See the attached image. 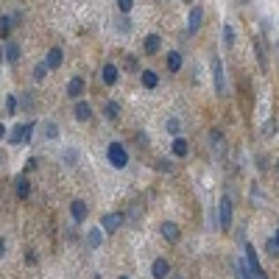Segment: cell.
<instances>
[{"label": "cell", "mask_w": 279, "mask_h": 279, "mask_svg": "<svg viewBox=\"0 0 279 279\" xmlns=\"http://www.w3.org/2000/svg\"><path fill=\"white\" fill-rule=\"evenodd\" d=\"M3 134H6V129H3V123H0V140H3Z\"/></svg>", "instance_id": "obj_35"}, {"label": "cell", "mask_w": 279, "mask_h": 279, "mask_svg": "<svg viewBox=\"0 0 279 279\" xmlns=\"http://www.w3.org/2000/svg\"><path fill=\"white\" fill-rule=\"evenodd\" d=\"M268 254H271V257H279V248H277V243H274V240H268Z\"/></svg>", "instance_id": "obj_32"}, {"label": "cell", "mask_w": 279, "mask_h": 279, "mask_svg": "<svg viewBox=\"0 0 279 279\" xmlns=\"http://www.w3.org/2000/svg\"><path fill=\"white\" fill-rule=\"evenodd\" d=\"M218 226L221 229H229L232 226V198L223 196L221 204H218Z\"/></svg>", "instance_id": "obj_3"}, {"label": "cell", "mask_w": 279, "mask_h": 279, "mask_svg": "<svg viewBox=\"0 0 279 279\" xmlns=\"http://www.w3.org/2000/svg\"><path fill=\"white\" fill-rule=\"evenodd\" d=\"M159 48H162V39H159V33H148V36H145V50H148V53H156Z\"/></svg>", "instance_id": "obj_20"}, {"label": "cell", "mask_w": 279, "mask_h": 279, "mask_svg": "<svg viewBox=\"0 0 279 279\" xmlns=\"http://www.w3.org/2000/svg\"><path fill=\"white\" fill-rule=\"evenodd\" d=\"M6 254V240H3V237H0V257Z\"/></svg>", "instance_id": "obj_34"}, {"label": "cell", "mask_w": 279, "mask_h": 279, "mask_svg": "<svg viewBox=\"0 0 279 279\" xmlns=\"http://www.w3.org/2000/svg\"><path fill=\"white\" fill-rule=\"evenodd\" d=\"M165 129L170 134H179V129H181V120H179V117H170V120L165 123Z\"/></svg>", "instance_id": "obj_25"}, {"label": "cell", "mask_w": 279, "mask_h": 279, "mask_svg": "<svg viewBox=\"0 0 279 279\" xmlns=\"http://www.w3.org/2000/svg\"><path fill=\"white\" fill-rule=\"evenodd\" d=\"M45 76H48V65H45V62H39V65L33 67V78H36V81H42Z\"/></svg>", "instance_id": "obj_24"}, {"label": "cell", "mask_w": 279, "mask_h": 279, "mask_svg": "<svg viewBox=\"0 0 279 279\" xmlns=\"http://www.w3.org/2000/svg\"><path fill=\"white\" fill-rule=\"evenodd\" d=\"M103 243V229H89L87 232V246L89 248H98Z\"/></svg>", "instance_id": "obj_17"}, {"label": "cell", "mask_w": 279, "mask_h": 279, "mask_svg": "<svg viewBox=\"0 0 279 279\" xmlns=\"http://www.w3.org/2000/svg\"><path fill=\"white\" fill-rule=\"evenodd\" d=\"M159 229H162V237H165L167 243H176V240H179V226L173 221H165Z\"/></svg>", "instance_id": "obj_10"}, {"label": "cell", "mask_w": 279, "mask_h": 279, "mask_svg": "<svg viewBox=\"0 0 279 279\" xmlns=\"http://www.w3.org/2000/svg\"><path fill=\"white\" fill-rule=\"evenodd\" d=\"M84 87H87V78H84V76H76L70 84H67V98L78 100L81 95H84Z\"/></svg>", "instance_id": "obj_6"}, {"label": "cell", "mask_w": 279, "mask_h": 279, "mask_svg": "<svg viewBox=\"0 0 279 279\" xmlns=\"http://www.w3.org/2000/svg\"><path fill=\"white\" fill-rule=\"evenodd\" d=\"M201 22H204V9L196 6V9H190V17H187V31L196 33L201 28Z\"/></svg>", "instance_id": "obj_7"}, {"label": "cell", "mask_w": 279, "mask_h": 279, "mask_svg": "<svg viewBox=\"0 0 279 279\" xmlns=\"http://www.w3.org/2000/svg\"><path fill=\"white\" fill-rule=\"evenodd\" d=\"M103 115H106L109 120H117V117H120V103H117V100H106V103H103Z\"/></svg>", "instance_id": "obj_16"}, {"label": "cell", "mask_w": 279, "mask_h": 279, "mask_svg": "<svg viewBox=\"0 0 279 279\" xmlns=\"http://www.w3.org/2000/svg\"><path fill=\"white\" fill-rule=\"evenodd\" d=\"M167 70H170V73H179V70H181V53H179V50H170V53H167Z\"/></svg>", "instance_id": "obj_19"}, {"label": "cell", "mask_w": 279, "mask_h": 279, "mask_svg": "<svg viewBox=\"0 0 279 279\" xmlns=\"http://www.w3.org/2000/svg\"><path fill=\"white\" fill-rule=\"evenodd\" d=\"M156 167H159V170H173V165H170L167 159H156Z\"/></svg>", "instance_id": "obj_31"}, {"label": "cell", "mask_w": 279, "mask_h": 279, "mask_svg": "<svg viewBox=\"0 0 279 279\" xmlns=\"http://www.w3.org/2000/svg\"><path fill=\"white\" fill-rule=\"evenodd\" d=\"M117 31H120V33H131V20H126V17H123V20L117 22Z\"/></svg>", "instance_id": "obj_29"}, {"label": "cell", "mask_w": 279, "mask_h": 279, "mask_svg": "<svg viewBox=\"0 0 279 279\" xmlns=\"http://www.w3.org/2000/svg\"><path fill=\"white\" fill-rule=\"evenodd\" d=\"M33 129H36V123H20V126H14V129H11V134H9V143H11V145L31 143Z\"/></svg>", "instance_id": "obj_1"}, {"label": "cell", "mask_w": 279, "mask_h": 279, "mask_svg": "<svg viewBox=\"0 0 279 279\" xmlns=\"http://www.w3.org/2000/svg\"><path fill=\"white\" fill-rule=\"evenodd\" d=\"M3 59L14 65V62L20 59V45H17V42H9V45H6V50H3Z\"/></svg>", "instance_id": "obj_18"}, {"label": "cell", "mask_w": 279, "mask_h": 279, "mask_svg": "<svg viewBox=\"0 0 279 279\" xmlns=\"http://www.w3.org/2000/svg\"><path fill=\"white\" fill-rule=\"evenodd\" d=\"M120 279H126V277H120Z\"/></svg>", "instance_id": "obj_38"}, {"label": "cell", "mask_w": 279, "mask_h": 279, "mask_svg": "<svg viewBox=\"0 0 279 279\" xmlns=\"http://www.w3.org/2000/svg\"><path fill=\"white\" fill-rule=\"evenodd\" d=\"M212 81H215V92L223 95L226 92V84H223V62L218 56H212Z\"/></svg>", "instance_id": "obj_5"}, {"label": "cell", "mask_w": 279, "mask_h": 279, "mask_svg": "<svg viewBox=\"0 0 279 279\" xmlns=\"http://www.w3.org/2000/svg\"><path fill=\"white\" fill-rule=\"evenodd\" d=\"M11 25H14V17H0V36H9Z\"/></svg>", "instance_id": "obj_23"}, {"label": "cell", "mask_w": 279, "mask_h": 279, "mask_svg": "<svg viewBox=\"0 0 279 279\" xmlns=\"http://www.w3.org/2000/svg\"><path fill=\"white\" fill-rule=\"evenodd\" d=\"M6 112H9V115L17 112V95H9V98H6Z\"/></svg>", "instance_id": "obj_26"}, {"label": "cell", "mask_w": 279, "mask_h": 279, "mask_svg": "<svg viewBox=\"0 0 279 279\" xmlns=\"http://www.w3.org/2000/svg\"><path fill=\"white\" fill-rule=\"evenodd\" d=\"M62 59H65V50H62V48H50V50H48V59H45L48 70H56V67H62Z\"/></svg>", "instance_id": "obj_8"}, {"label": "cell", "mask_w": 279, "mask_h": 279, "mask_svg": "<svg viewBox=\"0 0 279 279\" xmlns=\"http://www.w3.org/2000/svg\"><path fill=\"white\" fill-rule=\"evenodd\" d=\"M274 243H277V248H279V229H277V237H274Z\"/></svg>", "instance_id": "obj_36"}, {"label": "cell", "mask_w": 279, "mask_h": 279, "mask_svg": "<svg viewBox=\"0 0 279 279\" xmlns=\"http://www.w3.org/2000/svg\"><path fill=\"white\" fill-rule=\"evenodd\" d=\"M25 260H28V265H33V263H36V254H33V251H28V254H25Z\"/></svg>", "instance_id": "obj_33"}, {"label": "cell", "mask_w": 279, "mask_h": 279, "mask_svg": "<svg viewBox=\"0 0 279 279\" xmlns=\"http://www.w3.org/2000/svg\"><path fill=\"white\" fill-rule=\"evenodd\" d=\"M14 193H17V198H28V196H31V184H28V179L25 176H17V181H14Z\"/></svg>", "instance_id": "obj_14"}, {"label": "cell", "mask_w": 279, "mask_h": 279, "mask_svg": "<svg viewBox=\"0 0 279 279\" xmlns=\"http://www.w3.org/2000/svg\"><path fill=\"white\" fill-rule=\"evenodd\" d=\"M187 151H190L187 140H181V137H173V154H176V156H187Z\"/></svg>", "instance_id": "obj_21"}, {"label": "cell", "mask_w": 279, "mask_h": 279, "mask_svg": "<svg viewBox=\"0 0 279 279\" xmlns=\"http://www.w3.org/2000/svg\"><path fill=\"white\" fill-rule=\"evenodd\" d=\"M277 173H279V165H277Z\"/></svg>", "instance_id": "obj_37"}, {"label": "cell", "mask_w": 279, "mask_h": 279, "mask_svg": "<svg viewBox=\"0 0 279 279\" xmlns=\"http://www.w3.org/2000/svg\"><path fill=\"white\" fill-rule=\"evenodd\" d=\"M117 76H120V70L115 65H103V70H100V78H103V84H117Z\"/></svg>", "instance_id": "obj_12"}, {"label": "cell", "mask_w": 279, "mask_h": 279, "mask_svg": "<svg viewBox=\"0 0 279 279\" xmlns=\"http://www.w3.org/2000/svg\"><path fill=\"white\" fill-rule=\"evenodd\" d=\"M70 212H73V221L76 223H84V218H87V204H84V201H73V204H70Z\"/></svg>", "instance_id": "obj_13"}, {"label": "cell", "mask_w": 279, "mask_h": 279, "mask_svg": "<svg viewBox=\"0 0 279 279\" xmlns=\"http://www.w3.org/2000/svg\"><path fill=\"white\" fill-rule=\"evenodd\" d=\"M223 42H226V45H232V42H234V31H232V25H223Z\"/></svg>", "instance_id": "obj_27"}, {"label": "cell", "mask_w": 279, "mask_h": 279, "mask_svg": "<svg viewBox=\"0 0 279 279\" xmlns=\"http://www.w3.org/2000/svg\"><path fill=\"white\" fill-rule=\"evenodd\" d=\"M151 274H154V279H165L167 274H170V265H167V260H154V265H151Z\"/></svg>", "instance_id": "obj_11"}, {"label": "cell", "mask_w": 279, "mask_h": 279, "mask_svg": "<svg viewBox=\"0 0 279 279\" xmlns=\"http://www.w3.org/2000/svg\"><path fill=\"white\" fill-rule=\"evenodd\" d=\"M126 221V215L123 212H106L103 218H100V229H106V232H117Z\"/></svg>", "instance_id": "obj_4"}, {"label": "cell", "mask_w": 279, "mask_h": 279, "mask_svg": "<svg viewBox=\"0 0 279 279\" xmlns=\"http://www.w3.org/2000/svg\"><path fill=\"white\" fill-rule=\"evenodd\" d=\"M106 159L112 162V167H126L129 165V151H126L120 143H109V148H106Z\"/></svg>", "instance_id": "obj_2"}, {"label": "cell", "mask_w": 279, "mask_h": 279, "mask_svg": "<svg viewBox=\"0 0 279 279\" xmlns=\"http://www.w3.org/2000/svg\"><path fill=\"white\" fill-rule=\"evenodd\" d=\"M76 159H78V151H76V148L65 151V162H67V165H76Z\"/></svg>", "instance_id": "obj_28"}, {"label": "cell", "mask_w": 279, "mask_h": 279, "mask_svg": "<svg viewBox=\"0 0 279 279\" xmlns=\"http://www.w3.org/2000/svg\"><path fill=\"white\" fill-rule=\"evenodd\" d=\"M131 6H134L131 0H117V9H120L123 14H129V11H131Z\"/></svg>", "instance_id": "obj_30"}, {"label": "cell", "mask_w": 279, "mask_h": 279, "mask_svg": "<svg viewBox=\"0 0 279 279\" xmlns=\"http://www.w3.org/2000/svg\"><path fill=\"white\" fill-rule=\"evenodd\" d=\"M140 81H143L145 89H154L156 84H159V76H156L154 70H143V73H140Z\"/></svg>", "instance_id": "obj_15"}, {"label": "cell", "mask_w": 279, "mask_h": 279, "mask_svg": "<svg viewBox=\"0 0 279 279\" xmlns=\"http://www.w3.org/2000/svg\"><path fill=\"white\" fill-rule=\"evenodd\" d=\"M42 137H45V140H56V137H59L56 123H42Z\"/></svg>", "instance_id": "obj_22"}, {"label": "cell", "mask_w": 279, "mask_h": 279, "mask_svg": "<svg viewBox=\"0 0 279 279\" xmlns=\"http://www.w3.org/2000/svg\"><path fill=\"white\" fill-rule=\"evenodd\" d=\"M73 115H76V120L87 123V120H92V106H89V103H84V100H76V109H73Z\"/></svg>", "instance_id": "obj_9"}]
</instances>
